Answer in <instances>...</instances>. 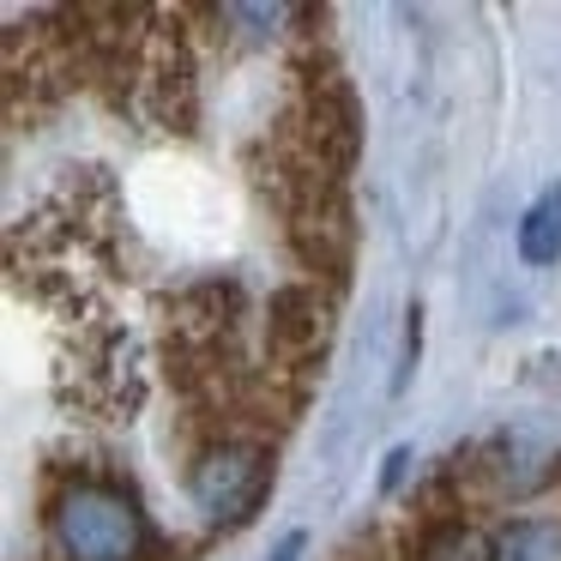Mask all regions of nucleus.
I'll list each match as a JSON object with an SVG mask.
<instances>
[{
  "instance_id": "f257e3e1",
  "label": "nucleus",
  "mask_w": 561,
  "mask_h": 561,
  "mask_svg": "<svg viewBox=\"0 0 561 561\" xmlns=\"http://www.w3.org/2000/svg\"><path fill=\"white\" fill-rule=\"evenodd\" d=\"M49 537L61 561H146L151 556V525L139 501L110 477H79L55 495Z\"/></svg>"
},
{
  "instance_id": "f03ea898",
  "label": "nucleus",
  "mask_w": 561,
  "mask_h": 561,
  "mask_svg": "<svg viewBox=\"0 0 561 561\" xmlns=\"http://www.w3.org/2000/svg\"><path fill=\"white\" fill-rule=\"evenodd\" d=\"M187 489H194V507L206 513V519L242 525L272 489V453L260 447V440H218V447L199 453Z\"/></svg>"
},
{
  "instance_id": "7ed1b4c3",
  "label": "nucleus",
  "mask_w": 561,
  "mask_h": 561,
  "mask_svg": "<svg viewBox=\"0 0 561 561\" xmlns=\"http://www.w3.org/2000/svg\"><path fill=\"white\" fill-rule=\"evenodd\" d=\"M356 139H363V110L356 91L344 85V73H308L302 79V158L320 170H351Z\"/></svg>"
},
{
  "instance_id": "20e7f679",
  "label": "nucleus",
  "mask_w": 561,
  "mask_h": 561,
  "mask_svg": "<svg viewBox=\"0 0 561 561\" xmlns=\"http://www.w3.org/2000/svg\"><path fill=\"white\" fill-rule=\"evenodd\" d=\"M266 339H272V356H278L284 368L314 363V356L327 351V302H320V290H308V284H284V290H272Z\"/></svg>"
},
{
  "instance_id": "39448f33",
  "label": "nucleus",
  "mask_w": 561,
  "mask_h": 561,
  "mask_svg": "<svg viewBox=\"0 0 561 561\" xmlns=\"http://www.w3.org/2000/svg\"><path fill=\"white\" fill-rule=\"evenodd\" d=\"M151 110H158V122H170V127H194V85H187V61H182V49H163L158 61H151Z\"/></svg>"
},
{
  "instance_id": "423d86ee",
  "label": "nucleus",
  "mask_w": 561,
  "mask_h": 561,
  "mask_svg": "<svg viewBox=\"0 0 561 561\" xmlns=\"http://www.w3.org/2000/svg\"><path fill=\"white\" fill-rule=\"evenodd\" d=\"M411 561H495V549H489V537L471 531L465 519H435V525L416 531Z\"/></svg>"
},
{
  "instance_id": "0eeeda50",
  "label": "nucleus",
  "mask_w": 561,
  "mask_h": 561,
  "mask_svg": "<svg viewBox=\"0 0 561 561\" xmlns=\"http://www.w3.org/2000/svg\"><path fill=\"white\" fill-rule=\"evenodd\" d=\"M519 260L525 266H556L561 260V194L556 187L519 218Z\"/></svg>"
},
{
  "instance_id": "6e6552de",
  "label": "nucleus",
  "mask_w": 561,
  "mask_h": 561,
  "mask_svg": "<svg viewBox=\"0 0 561 561\" xmlns=\"http://www.w3.org/2000/svg\"><path fill=\"white\" fill-rule=\"evenodd\" d=\"M296 556H302V531H290V537H284V543H278V556H272V561H296Z\"/></svg>"
}]
</instances>
